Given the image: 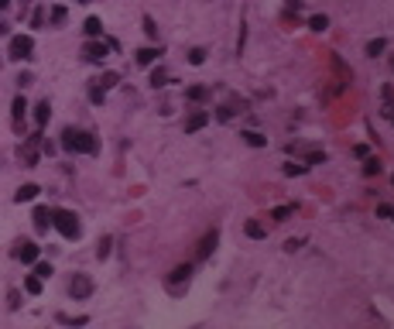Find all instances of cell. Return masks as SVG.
<instances>
[{
    "mask_svg": "<svg viewBox=\"0 0 394 329\" xmlns=\"http://www.w3.org/2000/svg\"><path fill=\"white\" fill-rule=\"evenodd\" d=\"M52 227H55L65 240H79V233H82V227H79V216L69 213V209H55V213H52Z\"/></svg>",
    "mask_w": 394,
    "mask_h": 329,
    "instance_id": "1",
    "label": "cell"
},
{
    "mask_svg": "<svg viewBox=\"0 0 394 329\" xmlns=\"http://www.w3.org/2000/svg\"><path fill=\"white\" fill-rule=\"evenodd\" d=\"M62 148H65V151H82V155H93V151H96V137L86 134V130H72V127H69L65 134H62Z\"/></svg>",
    "mask_w": 394,
    "mask_h": 329,
    "instance_id": "2",
    "label": "cell"
},
{
    "mask_svg": "<svg viewBox=\"0 0 394 329\" xmlns=\"http://www.w3.org/2000/svg\"><path fill=\"white\" fill-rule=\"evenodd\" d=\"M189 281H192V264H179V268L165 278V288H168L171 295H185Z\"/></svg>",
    "mask_w": 394,
    "mask_h": 329,
    "instance_id": "3",
    "label": "cell"
},
{
    "mask_svg": "<svg viewBox=\"0 0 394 329\" xmlns=\"http://www.w3.org/2000/svg\"><path fill=\"white\" fill-rule=\"evenodd\" d=\"M11 254H14L21 264H34V261H38V254H41V247H38V244H31V240H17Z\"/></svg>",
    "mask_w": 394,
    "mask_h": 329,
    "instance_id": "4",
    "label": "cell"
},
{
    "mask_svg": "<svg viewBox=\"0 0 394 329\" xmlns=\"http://www.w3.org/2000/svg\"><path fill=\"white\" fill-rule=\"evenodd\" d=\"M31 52H34V41L28 38V34H17V38H11V58H14V62L31 58Z\"/></svg>",
    "mask_w": 394,
    "mask_h": 329,
    "instance_id": "5",
    "label": "cell"
},
{
    "mask_svg": "<svg viewBox=\"0 0 394 329\" xmlns=\"http://www.w3.org/2000/svg\"><path fill=\"white\" fill-rule=\"evenodd\" d=\"M69 295L72 298H90L93 295V281L86 278V274H76V278L69 281Z\"/></svg>",
    "mask_w": 394,
    "mask_h": 329,
    "instance_id": "6",
    "label": "cell"
},
{
    "mask_svg": "<svg viewBox=\"0 0 394 329\" xmlns=\"http://www.w3.org/2000/svg\"><path fill=\"white\" fill-rule=\"evenodd\" d=\"M82 58H86V62H103V58H106V45L96 41V38H90V41L82 45Z\"/></svg>",
    "mask_w": 394,
    "mask_h": 329,
    "instance_id": "7",
    "label": "cell"
},
{
    "mask_svg": "<svg viewBox=\"0 0 394 329\" xmlns=\"http://www.w3.org/2000/svg\"><path fill=\"white\" fill-rule=\"evenodd\" d=\"M206 124H209V114H206V110H192L189 120H185V134H195V130H203Z\"/></svg>",
    "mask_w": 394,
    "mask_h": 329,
    "instance_id": "8",
    "label": "cell"
},
{
    "mask_svg": "<svg viewBox=\"0 0 394 329\" xmlns=\"http://www.w3.org/2000/svg\"><path fill=\"white\" fill-rule=\"evenodd\" d=\"M216 240H220V233H216V230H209V233L199 240V250H195V254H199V261H206V257L216 250Z\"/></svg>",
    "mask_w": 394,
    "mask_h": 329,
    "instance_id": "9",
    "label": "cell"
},
{
    "mask_svg": "<svg viewBox=\"0 0 394 329\" xmlns=\"http://www.w3.org/2000/svg\"><path fill=\"white\" fill-rule=\"evenodd\" d=\"M31 220H34V227L41 230V233H45V230L52 227V213H48L45 206H38V209H34V216H31Z\"/></svg>",
    "mask_w": 394,
    "mask_h": 329,
    "instance_id": "10",
    "label": "cell"
},
{
    "mask_svg": "<svg viewBox=\"0 0 394 329\" xmlns=\"http://www.w3.org/2000/svg\"><path fill=\"white\" fill-rule=\"evenodd\" d=\"M38 192H41L38 185H21V189L14 192V203H31V199H38Z\"/></svg>",
    "mask_w": 394,
    "mask_h": 329,
    "instance_id": "11",
    "label": "cell"
},
{
    "mask_svg": "<svg viewBox=\"0 0 394 329\" xmlns=\"http://www.w3.org/2000/svg\"><path fill=\"white\" fill-rule=\"evenodd\" d=\"M244 233H247V237H254V240L268 237V230H264V223H257V220H247V223H244Z\"/></svg>",
    "mask_w": 394,
    "mask_h": 329,
    "instance_id": "12",
    "label": "cell"
},
{
    "mask_svg": "<svg viewBox=\"0 0 394 329\" xmlns=\"http://www.w3.org/2000/svg\"><path fill=\"white\" fill-rule=\"evenodd\" d=\"M288 216H295V206L292 203H288V206H274V209H271V220H274V223H284Z\"/></svg>",
    "mask_w": 394,
    "mask_h": 329,
    "instance_id": "13",
    "label": "cell"
},
{
    "mask_svg": "<svg viewBox=\"0 0 394 329\" xmlns=\"http://www.w3.org/2000/svg\"><path fill=\"white\" fill-rule=\"evenodd\" d=\"M240 137H244V141H247L250 148H264V144H268V137H260L257 130H244V134H240Z\"/></svg>",
    "mask_w": 394,
    "mask_h": 329,
    "instance_id": "14",
    "label": "cell"
},
{
    "mask_svg": "<svg viewBox=\"0 0 394 329\" xmlns=\"http://www.w3.org/2000/svg\"><path fill=\"white\" fill-rule=\"evenodd\" d=\"M82 28H86V34H90V38H100V34H103L100 17H86V24H82Z\"/></svg>",
    "mask_w": 394,
    "mask_h": 329,
    "instance_id": "15",
    "label": "cell"
},
{
    "mask_svg": "<svg viewBox=\"0 0 394 329\" xmlns=\"http://www.w3.org/2000/svg\"><path fill=\"white\" fill-rule=\"evenodd\" d=\"M48 117H52V110H48V100H45V103H38V106H34V120H38V127L48 124Z\"/></svg>",
    "mask_w": 394,
    "mask_h": 329,
    "instance_id": "16",
    "label": "cell"
},
{
    "mask_svg": "<svg viewBox=\"0 0 394 329\" xmlns=\"http://www.w3.org/2000/svg\"><path fill=\"white\" fill-rule=\"evenodd\" d=\"M185 96H189L192 103H203L206 96H209V90H206V86H189V93H185Z\"/></svg>",
    "mask_w": 394,
    "mask_h": 329,
    "instance_id": "17",
    "label": "cell"
},
{
    "mask_svg": "<svg viewBox=\"0 0 394 329\" xmlns=\"http://www.w3.org/2000/svg\"><path fill=\"white\" fill-rule=\"evenodd\" d=\"M384 48H387V41H384V38H374V41H367V55L377 58V55L384 52Z\"/></svg>",
    "mask_w": 394,
    "mask_h": 329,
    "instance_id": "18",
    "label": "cell"
},
{
    "mask_svg": "<svg viewBox=\"0 0 394 329\" xmlns=\"http://www.w3.org/2000/svg\"><path fill=\"white\" fill-rule=\"evenodd\" d=\"M96 86H100V90H113V86H117V72H103L100 79H96Z\"/></svg>",
    "mask_w": 394,
    "mask_h": 329,
    "instance_id": "19",
    "label": "cell"
},
{
    "mask_svg": "<svg viewBox=\"0 0 394 329\" xmlns=\"http://www.w3.org/2000/svg\"><path fill=\"white\" fill-rule=\"evenodd\" d=\"M24 110H28V103H24V96H21V93H17V96H14V120H17V124H21Z\"/></svg>",
    "mask_w": 394,
    "mask_h": 329,
    "instance_id": "20",
    "label": "cell"
},
{
    "mask_svg": "<svg viewBox=\"0 0 394 329\" xmlns=\"http://www.w3.org/2000/svg\"><path fill=\"white\" fill-rule=\"evenodd\" d=\"M309 28H312V31H326V28H329V17H326V14H315L312 21H309Z\"/></svg>",
    "mask_w": 394,
    "mask_h": 329,
    "instance_id": "21",
    "label": "cell"
},
{
    "mask_svg": "<svg viewBox=\"0 0 394 329\" xmlns=\"http://www.w3.org/2000/svg\"><path fill=\"white\" fill-rule=\"evenodd\" d=\"M155 58H158V52H155V48H141V52H137V62H141V65H151Z\"/></svg>",
    "mask_w": 394,
    "mask_h": 329,
    "instance_id": "22",
    "label": "cell"
},
{
    "mask_svg": "<svg viewBox=\"0 0 394 329\" xmlns=\"http://www.w3.org/2000/svg\"><path fill=\"white\" fill-rule=\"evenodd\" d=\"M24 288H28V295H38V292H41V278H38V274H31V278L24 281Z\"/></svg>",
    "mask_w": 394,
    "mask_h": 329,
    "instance_id": "23",
    "label": "cell"
},
{
    "mask_svg": "<svg viewBox=\"0 0 394 329\" xmlns=\"http://www.w3.org/2000/svg\"><path fill=\"white\" fill-rule=\"evenodd\" d=\"M165 79H168V72H165V69H155V72H151V86H165Z\"/></svg>",
    "mask_w": 394,
    "mask_h": 329,
    "instance_id": "24",
    "label": "cell"
},
{
    "mask_svg": "<svg viewBox=\"0 0 394 329\" xmlns=\"http://www.w3.org/2000/svg\"><path fill=\"white\" fill-rule=\"evenodd\" d=\"M189 62H192V65H203V62H206V52H203V48H192V52H189Z\"/></svg>",
    "mask_w": 394,
    "mask_h": 329,
    "instance_id": "25",
    "label": "cell"
},
{
    "mask_svg": "<svg viewBox=\"0 0 394 329\" xmlns=\"http://www.w3.org/2000/svg\"><path fill=\"white\" fill-rule=\"evenodd\" d=\"M233 114H236V110L230 106V103H223V106H216V117H220V120H230Z\"/></svg>",
    "mask_w": 394,
    "mask_h": 329,
    "instance_id": "26",
    "label": "cell"
},
{
    "mask_svg": "<svg viewBox=\"0 0 394 329\" xmlns=\"http://www.w3.org/2000/svg\"><path fill=\"white\" fill-rule=\"evenodd\" d=\"M381 171V161L377 158H367V165H363V175H377Z\"/></svg>",
    "mask_w": 394,
    "mask_h": 329,
    "instance_id": "27",
    "label": "cell"
},
{
    "mask_svg": "<svg viewBox=\"0 0 394 329\" xmlns=\"http://www.w3.org/2000/svg\"><path fill=\"white\" fill-rule=\"evenodd\" d=\"M34 274L45 281V278H52V264H34Z\"/></svg>",
    "mask_w": 394,
    "mask_h": 329,
    "instance_id": "28",
    "label": "cell"
},
{
    "mask_svg": "<svg viewBox=\"0 0 394 329\" xmlns=\"http://www.w3.org/2000/svg\"><path fill=\"white\" fill-rule=\"evenodd\" d=\"M96 257H100V261H103V257H110V240H106V237L100 240V247H96Z\"/></svg>",
    "mask_w": 394,
    "mask_h": 329,
    "instance_id": "29",
    "label": "cell"
},
{
    "mask_svg": "<svg viewBox=\"0 0 394 329\" xmlns=\"http://www.w3.org/2000/svg\"><path fill=\"white\" fill-rule=\"evenodd\" d=\"M65 21V7H52V24H62Z\"/></svg>",
    "mask_w": 394,
    "mask_h": 329,
    "instance_id": "30",
    "label": "cell"
},
{
    "mask_svg": "<svg viewBox=\"0 0 394 329\" xmlns=\"http://www.w3.org/2000/svg\"><path fill=\"white\" fill-rule=\"evenodd\" d=\"M144 31H147V38H158V28H155L151 17H144Z\"/></svg>",
    "mask_w": 394,
    "mask_h": 329,
    "instance_id": "31",
    "label": "cell"
},
{
    "mask_svg": "<svg viewBox=\"0 0 394 329\" xmlns=\"http://www.w3.org/2000/svg\"><path fill=\"white\" fill-rule=\"evenodd\" d=\"M284 171H288V175H302V171H305V165H288Z\"/></svg>",
    "mask_w": 394,
    "mask_h": 329,
    "instance_id": "32",
    "label": "cell"
},
{
    "mask_svg": "<svg viewBox=\"0 0 394 329\" xmlns=\"http://www.w3.org/2000/svg\"><path fill=\"white\" fill-rule=\"evenodd\" d=\"M7 298H11V309L21 305V295H17V292H7Z\"/></svg>",
    "mask_w": 394,
    "mask_h": 329,
    "instance_id": "33",
    "label": "cell"
},
{
    "mask_svg": "<svg viewBox=\"0 0 394 329\" xmlns=\"http://www.w3.org/2000/svg\"><path fill=\"white\" fill-rule=\"evenodd\" d=\"M284 4H288V7H302V0H284Z\"/></svg>",
    "mask_w": 394,
    "mask_h": 329,
    "instance_id": "34",
    "label": "cell"
},
{
    "mask_svg": "<svg viewBox=\"0 0 394 329\" xmlns=\"http://www.w3.org/2000/svg\"><path fill=\"white\" fill-rule=\"evenodd\" d=\"M7 4H11V0H0V11H4V7H7Z\"/></svg>",
    "mask_w": 394,
    "mask_h": 329,
    "instance_id": "35",
    "label": "cell"
},
{
    "mask_svg": "<svg viewBox=\"0 0 394 329\" xmlns=\"http://www.w3.org/2000/svg\"><path fill=\"white\" fill-rule=\"evenodd\" d=\"M28 4H31V0H21V11H24V7H28Z\"/></svg>",
    "mask_w": 394,
    "mask_h": 329,
    "instance_id": "36",
    "label": "cell"
},
{
    "mask_svg": "<svg viewBox=\"0 0 394 329\" xmlns=\"http://www.w3.org/2000/svg\"><path fill=\"white\" fill-rule=\"evenodd\" d=\"M391 69H394V58H391Z\"/></svg>",
    "mask_w": 394,
    "mask_h": 329,
    "instance_id": "37",
    "label": "cell"
},
{
    "mask_svg": "<svg viewBox=\"0 0 394 329\" xmlns=\"http://www.w3.org/2000/svg\"><path fill=\"white\" fill-rule=\"evenodd\" d=\"M391 216H394V213H391Z\"/></svg>",
    "mask_w": 394,
    "mask_h": 329,
    "instance_id": "38",
    "label": "cell"
}]
</instances>
